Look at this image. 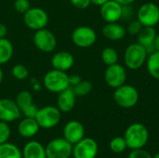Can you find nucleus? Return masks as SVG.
<instances>
[{
	"label": "nucleus",
	"mask_w": 159,
	"mask_h": 158,
	"mask_svg": "<svg viewBox=\"0 0 159 158\" xmlns=\"http://www.w3.org/2000/svg\"><path fill=\"white\" fill-rule=\"evenodd\" d=\"M127 146L130 150L143 148L149 140V131L142 123H133L129 125L124 134Z\"/></svg>",
	"instance_id": "obj_1"
},
{
	"label": "nucleus",
	"mask_w": 159,
	"mask_h": 158,
	"mask_svg": "<svg viewBox=\"0 0 159 158\" xmlns=\"http://www.w3.org/2000/svg\"><path fill=\"white\" fill-rule=\"evenodd\" d=\"M148 54L143 46L137 43H132L128 46L124 54L125 65L130 70L140 69L147 60Z\"/></svg>",
	"instance_id": "obj_2"
},
{
	"label": "nucleus",
	"mask_w": 159,
	"mask_h": 158,
	"mask_svg": "<svg viewBox=\"0 0 159 158\" xmlns=\"http://www.w3.org/2000/svg\"><path fill=\"white\" fill-rule=\"evenodd\" d=\"M115 89L114 100L118 106L125 109H129L138 103L140 95L135 87L124 84Z\"/></svg>",
	"instance_id": "obj_3"
},
{
	"label": "nucleus",
	"mask_w": 159,
	"mask_h": 158,
	"mask_svg": "<svg viewBox=\"0 0 159 158\" xmlns=\"http://www.w3.org/2000/svg\"><path fill=\"white\" fill-rule=\"evenodd\" d=\"M44 86L48 91L59 94L62 90L70 88L69 75L66 72L52 69L45 74Z\"/></svg>",
	"instance_id": "obj_4"
},
{
	"label": "nucleus",
	"mask_w": 159,
	"mask_h": 158,
	"mask_svg": "<svg viewBox=\"0 0 159 158\" xmlns=\"http://www.w3.org/2000/svg\"><path fill=\"white\" fill-rule=\"evenodd\" d=\"M61 112L58 107L48 105L38 109L34 118L40 128L48 129L56 127L59 124L61 117Z\"/></svg>",
	"instance_id": "obj_5"
},
{
	"label": "nucleus",
	"mask_w": 159,
	"mask_h": 158,
	"mask_svg": "<svg viewBox=\"0 0 159 158\" xmlns=\"http://www.w3.org/2000/svg\"><path fill=\"white\" fill-rule=\"evenodd\" d=\"M47 158H69L73 152V144L64 138L50 141L45 147Z\"/></svg>",
	"instance_id": "obj_6"
},
{
	"label": "nucleus",
	"mask_w": 159,
	"mask_h": 158,
	"mask_svg": "<svg viewBox=\"0 0 159 158\" xmlns=\"http://www.w3.org/2000/svg\"><path fill=\"white\" fill-rule=\"evenodd\" d=\"M137 20L143 26L155 27L159 22V7L153 2L143 4L138 9Z\"/></svg>",
	"instance_id": "obj_7"
},
{
	"label": "nucleus",
	"mask_w": 159,
	"mask_h": 158,
	"mask_svg": "<svg viewBox=\"0 0 159 158\" xmlns=\"http://www.w3.org/2000/svg\"><path fill=\"white\" fill-rule=\"evenodd\" d=\"M23 21L25 25L32 30L44 29L48 22L47 12L40 7H30L23 14Z\"/></svg>",
	"instance_id": "obj_8"
},
{
	"label": "nucleus",
	"mask_w": 159,
	"mask_h": 158,
	"mask_svg": "<svg viewBox=\"0 0 159 158\" xmlns=\"http://www.w3.org/2000/svg\"><path fill=\"white\" fill-rule=\"evenodd\" d=\"M96 40V32L94 29L89 26H79L75 28L72 33V41L78 47H89L95 44Z\"/></svg>",
	"instance_id": "obj_9"
},
{
	"label": "nucleus",
	"mask_w": 159,
	"mask_h": 158,
	"mask_svg": "<svg viewBox=\"0 0 159 158\" xmlns=\"http://www.w3.org/2000/svg\"><path fill=\"white\" fill-rule=\"evenodd\" d=\"M99 147L95 140L91 138H83L73 146L74 158H96Z\"/></svg>",
	"instance_id": "obj_10"
},
{
	"label": "nucleus",
	"mask_w": 159,
	"mask_h": 158,
	"mask_svg": "<svg viewBox=\"0 0 159 158\" xmlns=\"http://www.w3.org/2000/svg\"><path fill=\"white\" fill-rule=\"evenodd\" d=\"M126 79L127 72L124 66H122L118 62L107 66L104 73V80L110 88H116L124 85Z\"/></svg>",
	"instance_id": "obj_11"
},
{
	"label": "nucleus",
	"mask_w": 159,
	"mask_h": 158,
	"mask_svg": "<svg viewBox=\"0 0 159 158\" xmlns=\"http://www.w3.org/2000/svg\"><path fill=\"white\" fill-rule=\"evenodd\" d=\"M34 46L43 52H51L57 46L55 35L49 30L44 28L37 30L34 35Z\"/></svg>",
	"instance_id": "obj_12"
},
{
	"label": "nucleus",
	"mask_w": 159,
	"mask_h": 158,
	"mask_svg": "<svg viewBox=\"0 0 159 158\" xmlns=\"http://www.w3.org/2000/svg\"><path fill=\"white\" fill-rule=\"evenodd\" d=\"M15 102H16L20 113L25 117H31V118L35 117L39 108L34 103L33 96L29 91H27V90L20 91L17 95Z\"/></svg>",
	"instance_id": "obj_13"
},
{
	"label": "nucleus",
	"mask_w": 159,
	"mask_h": 158,
	"mask_svg": "<svg viewBox=\"0 0 159 158\" xmlns=\"http://www.w3.org/2000/svg\"><path fill=\"white\" fill-rule=\"evenodd\" d=\"M123 6L115 0H109L101 6L100 14L106 22H117L122 18Z\"/></svg>",
	"instance_id": "obj_14"
},
{
	"label": "nucleus",
	"mask_w": 159,
	"mask_h": 158,
	"mask_svg": "<svg viewBox=\"0 0 159 158\" xmlns=\"http://www.w3.org/2000/svg\"><path fill=\"white\" fill-rule=\"evenodd\" d=\"M20 111L15 101L4 98L0 100V120L9 123L20 117Z\"/></svg>",
	"instance_id": "obj_15"
},
{
	"label": "nucleus",
	"mask_w": 159,
	"mask_h": 158,
	"mask_svg": "<svg viewBox=\"0 0 159 158\" xmlns=\"http://www.w3.org/2000/svg\"><path fill=\"white\" fill-rule=\"evenodd\" d=\"M85 137L84 126L76 120L69 121L63 129V138L71 144H75Z\"/></svg>",
	"instance_id": "obj_16"
},
{
	"label": "nucleus",
	"mask_w": 159,
	"mask_h": 158,
	"mask_svg": "<svg viewBox=\"0 0 159 158\" xmlns=\"http://www.w3.org/2000/svg\"><path fill=\"white\" fill-rule=\"evenodd\" d=\"M75 63L74 56L68 51H60L53 55L51 64L53 69L66 72L70 70Z\"/></svg>",
	"instance_id": "obj_17"
},
{
	"label": "nucleus",
	"mask_w": 159,
	"mask_h": 158,
	"mask_svg": "<svg viewBox=\"0 0 159 158\" xmlns=\"http://www.w3.org/2000/svg\"><path fill=\"white\" fill-rule=\"evenodd\" d=\"M75 94L73 88L70 87L59 93L57 100V107L62 113H68L72 111L75 105Z\"/></svg>",
	"instance_id": "obj_18"
},
{
	"label": "nucleus",
	"mask_w": 159,
	"mask_h": 158,
	"mask_svg": "<svg viewBox=\"0 0 159 158\" xmlns=\"http://www.w3.org/2000/svg\"><path fill=\"white\" fill-rule=\"evenodd\" d=\"M102 34L109 40L119 41L123 39L127 34V30L117 22H107L102 27Z\"/></svg>",
	"instance_id": "obj_19"
},
{
	"label": "nucleus",
	"mask_w": 159,
	"mask_h": 158,
	"mask_svg": "<svg viewBox=\"0 0 159 158\" xmlns=\"http://www.w3.org/2000/svg\"><path fill=\"white\" fill-rule=\"evenodd\" d=\"M39 125L35 118L24 117L18 126V132L23 138H32L39 131Z\"/></svg>",
	"instance_id": "obj_20"
},
{
	"label": "nucleus",
	"mask_w": 159,
	"mask_h": 158,
	"mask_svg": "<svg viewBox=\"0 0 159 158\" xmlns=\"http://www.w3.org/2000/svg\"><path fill=\"white\" fill-rule=\"evenodd\" d=\"M22 158H47L46 149L40 142L31 141L23 148Z\"/></svg>",
	"instance_id": "obj_21"
},
{
	"label": "nucleus",
	"mask_w": 159,
	"mask_h": 158,
	"mask_svg": "<svg viewBox=\"0 0 159 158\" xmlns=\"http://www.w3.org/2000/svg\"><path fill=\"white\" fill-rule=\"evenodd\" d=\"M157 34L155 27L143 26V29L141 30V32L137 34V36H138L137 42L139 44H141L142 46H143L145 48H147L149 47H153Z\"/></svg>",
	"instance_id": "obj_22"
},
{
	"label": "nucleus",
	"mask_w": 159,
	"mask_h": 158,
	"mask_svg": "<svg viewBox=\"0 0 159 158\" xmlns=\"http://www.w3.org/2000/svg\"><path fill=\"white\" fill-rule=\"evenodd\" d=\"M146 68L153 78L159 80V51L156 50L148 55L146 60Z\"/></svg>",
	"instance_id": "obj_23"
},
{
	"label": "nucleus",
	"mask_w": 159,
	"mask_h": 158,
	"mask_svg": "<svg viewBox=\"0 0 159 158\" xmlns=\"http://www.w3.org/2000/svg\"><path fill=\"white\" fill-rule=\"evenodd\" d=\"M13 46L7 38H0V65L7 63L13 56Z\"/></svg>",
	"instance_id": "obj_24"
},
{
	"label": "nucleus",
	"mask_w": 159,
	"mask_h": 158,
	"mask_svg": "<svg viewBox=\"0 0 159 158\" xmlns=\"http://www.w3.org/2000/svg\"><path fill=\"white\" fill-rule=\"evenodd\" d=\"M0 158H22V153L15 144L5 142L0 144Z\"/></svg>",
	"instance_id": "obj_25"
},
{
	"label": "nucleus",
	"mask_w": 159,
	"mask_h": 158,
	"mask_svg": "<svg viewBox=\"0 0 159 158\" xmlns=\"http://www.w3.org/2000/svg\"><path fill=\"white\" fill-rule=\"evenodd\" d=\"M102 61H103L104 64H106L107 66L117 63L118 61V53L116 51V49H115L114 47H105L102 51Z\"/></svg>",
	"instance_id": "obj_26"
},
{
	"label": "nucleus",
	"mask_w": 159,
	"mask_h": 158,
	"mask_svg": "<svg viewBox=\"0 0 159 158\" xmlns=\"http://www.w3.org/2000/svg\"><path fill=\"white\" fill-rule=\"evenodd\" d=\"M75 96L78 97H83L86 96L88 94H89L92 89H93V85L91 82L88 81V80H81L77 85H75V87H72Z\"/></svg>",
	"instance_id": "obj_27"
},
{
	"label": "nucleus",
	"mask_w": 159,
	"mask_h": 158,
	"mask_svg": "<svg viewBox=\"0 0 159 158\" xmlns=\"http://www.w3.org/2000/svg\"><path fill=\"white\" fill-rule=\"evenodd\" d=\"M109 147H110L111 151L116 154H121V153L125 152L126 149L128 148L124 137H120V136L113 138L109 143Z\"/></svg>",
	"instance_id": "obj_28"
},
{
	"label": "nucleus",
	"mask_w": 159,
	"mask_h": 158,
	"mask_svg": "<svg viewBox=\"0 0 159 158\" xmlns=\"http://www.w3.org/2000/svg\"><path fill=\"white\" fill-rule=\"evenodd\" d=\"M11 74L14 78L18 80H24L29 76L28 69L22 64H16L12 67Z\"/></svg>",
	"instance_id": "obj_29"
},
{
	"label": "nucleus",
	"mask_w": 159,
	"mask_h": 158,
	"mask_svg": "<svg viewBox=\"0 0 159 158\" xmlns=\"http://www.w3.org/2000/svg\"><path fill=\"white\" fill-rule=\"evenodd\" d=\"M10 128L7 122L0 120V144L7 142L10 137Z\"/></svg>",
	"instance_id": "obj_30"
},
{
	"label": "nucleus",
	"mask_w": 159,
	"mask_h": 158,
	"mask_svg": "<svg viewBox=\"0 0 159 158\" xmlns=\"http://www.w3.org/2000/svg\"><path fill=\"white\" fill-rule=\"evenodd\" d=\"M143 24L138 20H131L128 27H127V32L129 34H132V35H137L141 30L143 29Z\"/></svg>",
	"instance_id": "obj_31"
},
{
	"label": "nucleus",
	"mask_w": 159,
	"mask_h": 158,
	"mask_svg": "<svg viewBox=\"0 0 159 158\" xmlns=\"http://www.w3.org/2000/svg\"><path fill=\"white\" fill-rule=\"evenodd\" d=\"M31 7V4L29 0H15L14 8L21 14H24Z\"/></svg>",
	"instance_id": "obj_32"
},
{
	"label": "nucleus",
	"mask_w": 159,
	"mask_h": 158,
	"mask_svg": "<svg viewBox=\"0 0 159 158\" xmlns=\"http://www.w3.org/2000/svg\"><path fill=\"white\" fill-rule=\"evenodd\" d=\"M128 158H153V156L150 155L149 152H147L143 148H142V149L131 150Z\"/></svg>",
	"instance_id": "obj_33"
},
{
	"label": "nucleus",
	"mask_w": 159,
	"mask_h": 158,
	"mask_svg": "<svg viewBox=\"0 0 159 158\" xmlns=\"http://www.w3.org/2000/svg\"><path fill=\"white\" fill-rule=\"evenodd\" d=\"M71 4L78 9H86L91 4L90 0H70Z\"/></svg>",
	"instance_id": "obj_34"
},
{
	"label": "nucleus",
	"mask_w": 159,
	"mask_h": 158,
	"mask_svg": "<svg viewBox=\"0 0 159 158\" xmlns=\"http://www.w3.org/2000/svg\"><path fill=\"white\" fill-rule=\"evenodd\" d=\"M82 80L81 76L78 75V74H72V75H69V84H70V87H75V85H77L80 81Z\"/></svg>",
	"instance_id": "obj_35"
},
{
	"label": "nucleus",
	"mask_w": 159,
	"mask_h": 158,
	"mask_svg": "<svg viewBox=\"0 0 159 158\" xmlns=\"http://www.w3.org/2000/svg\"><path fill=\"white\" fill-rule=\"evenodd\" d=\"M7 34V27L4 23L0 22V38H5Z\"/></svg>",
	"instance_id": "obj_36"
},
{
	"label": "nucleus",
	"mask_w": 159,
	"mask_h": 158,
	"mask_svg": "<svg viewBox=\"0 0 159 158\" xmlns=\"http://www.w3.org/2000/svg\"><path fill=\"white\" fill-rule=\"evenodd\" d=\"M116 2H118L119 4H121L122 6L124 5H131L133 2H135L136 0H115Z\"/></svg>",
	"instance_id": "obj_37"
},
{
	"label": "nucleus",
	"mask_w": 159,
	"mask_h": 158,
	"mask_svg": "<svg viewBox=\"0 0 159 158\" xmlns=\"http://www.w3.org/2000/svg\"><path fill=\"white\" fill-rule=\"evenodd\" d=\"M91 1V4H94V5H96V6H102V5H103L104 3H106L107 1H109V0H90Z\"/></svg>",
	"instance_id": "obj_38"
},
{
	"label": "nucleus",
	"mask_w": 159,
	"mask_h": 158,
	"mask_svg": "<svg viewBox=\"0 0 159 158\" xmlns=\"http://www.w3.org/2000/svg\"><path fill=\"white\" fill-rule=\"evenodd\" d=\"M154 47H155V49L159 51V34H157L156 36V39L154 41Z\"/></svg>",
	"instance_id": "obj_39"
},
{
	"label": "nucleus",
	"mask_w": 159,
	"mask_h": 158,
	"mask_svg": "<svg viewBox=\"0 0 159 158\" xmlns=\"http://www.w3.org/2000/svg\"><path fill=\"white\" fill-rule=\"evenodd\" d=\"M3 78H4V73H3V70H2L1 67H0V84H1L2 81H3Z\"/></svg>",
	"instance_id": "obj_40"
},
{
	"label": "nucleus",
	"mask_w": 159,
	"mask_h": 158,
	"mask_svg": "<svg viewBox=\"0 0 159 158\" xmlns=\"http://www.w3.org/2000/svg\"><path fill=\"white\" fill-rule=\"evenodd\" d=\"M153 158H159V153H157V155H155V156H153Z\"/></svg>",
	"instance_id": "obj_41"
}]
</instances>
